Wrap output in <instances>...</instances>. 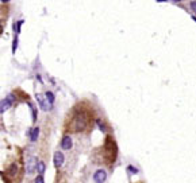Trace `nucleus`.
<instances>
[{"label": "nucleus", "mask_w": 196, "mask_h": 183, "mask_svg": "<svg viewBox=\"0 0 196 183\" xmlns=\"http://www.w3.org/2000/svg\"><path fill=\"white\" fill-rule=\"evenodd\" d=\"M87 127V116L84 113H80L75 117V128L76 131H84Z\"/></svg>", "instance_id": "f257e3e1"}, {"label": "nucleus", "mask_w": 196, "mask_h": 183, "mask_svg": "<svg viewBox=\"0 0 196 183\" xmlns=\"http://www.w3.org/2000/svg\"><path fill=\"white\" fill-rule=\"evenodd\" d=\"M45 170H46L45 163H43V162H38V164H37V171H38L39 175H43V174H45Z\"/></svg>", "instance_id": "1a4fd4ad"}, {"label": "nucleus", "mask_w": 196, "mask_h": 183, "mask_svg": "<svg viewBox=\"0 0 196 183\" xmlns=\"http://www.w3.org/2000/svg\"><path fill=\"white\" fill-rule=\"evenodd\" d=\"M158 1H160V3H162V1H165V0H158Z\"/></svg>", "instance_id": "a211bd4d"}, {"label": "nucleus", "mask_w": 196, "mask_h": 183, "mask_svg": "<svg viewBox=\"0 0 196 183\" xmlns=\"http://www.w3.org/2000/svg\"><path fill=\"white\" fill-rule=\"evenodd\" d=\"M37 158H34V156H30L27 160V163H26V172H27L28 175L30 174H33L34 172V170H37Z\"/></svg>", "instance_id": "7ed1b4c3"}, {"label": "nucleus", "mask_w": 196, "mask_h": 183, "mask_svg": "<svg viewBox=\"0 0 196 183\" xmlns=\"http://www.w3.org/2000/svg\"><path fill=\"white\" fill-rule=\"evenodd\" d=\"M38 136H39V128L37 127V128L31 129V136H30V139H31L33 143H35V141L38 140Z\"/></svg>", "instance_id": "6e6552de"}, {"label": "nucleus", "mask_w": 196, "mask_h": 183, "mask_svg": "<svg viewBox=\"0 0 196 183\" xmlns=\"http://www.w3.org/2000/svg\"><path fill=\"white\" fill-rule=\"evenodd\" d=\"M35 183H45V179H43V175H38L35 178Z\"/></svg>", "instance_id": "f8f14e48"}, {"label": "nucleus", "mask_w": 196, "mask_h": 183, "mask_svg": "<svg viewBox=\"0 0 196 183\" xmlns=\"http://www.w3.org/2000/svg\"><path fill=\"white\" fill-rule=\"evenodd\" d=\"M72 145H73V143H72V139L71 136H65L62 137V141H61V147H62V149H71Z\"/></svg>", "instance_id": "423d86ee"}, {"label": "nucleus", "mask_w": 196, "mask_h": 183, "mask_svg": "<svg viewBox=\"0 0 196 183\" xmlns=\"http://www.w3.org/2000/svg\"><path fill=\"white\" fill-rule=\"evenodd\" d=\"M106 179H107V172L104 170H98L93 174V180L96 183H103Z\"/></svg>", "instance_id": "20e7f679"}, {"label": "nucleus", "mask_w": 196, "mask_h": 183, "mask_svg": "<svg viewBox=\"0 0 196 183\" xmlns=\"http://www.w3.org/2000/svg\"><path fill=\"white\" fill-rule=\"evenodd\" d=\"M11 104H12V98H11V96H8L7 98H3L1 100V106H0V110H1V113H4L6 110L11 106Z\"/></svg>", "instance_id": "39448f33"}, {"label": "nucleus", "mask_w": 196, "mask_h": 183, "mask_svg": "<svg viewBox=\"0 0 196 183\" xmlns=\"http://www.w3.org/2000/svg\"><path fill=\"white\" fill-rule=\"evenodd\" d=\"M37 101L39 102V106L42 108L43 110H49L50 109V102L47 101V98H46V96H43V94H41V93H37Z\"/></svg>", "instance_id": "f03ea898"}, {"label": "nucleus", "mask_w": 196, "mask_h": 183, "mask_svg": "<svg viewBox=\"0 0 196 183\" xmlns=\"http://www.w3.org/2000/svg\"><path fill=\"white\" fill-rule=\"evenodd\" d=\"M45 96H46L47 101L50 102V104H53V102H54V94L51 93V92H46V94H45Z\"/></svg>", "instance_id": "9d476101"}, {"label": "nucleus", "mask_w": 196, "mask_h": 183, "mask_svg": "<svg viewBox=\"0 0 196 183\" xmlns=\"http://www.w3.org/2000/svg\"><path fill=\"white\" fill-rule=\"evenodd\" d=\"M127 170H129L130 172H133V174H137V172H138V170L135 167H133V166H129V167H127Z\"/></svg>", "instance_id": "ddd939ff"}, {"label": "nucleus", "mask_w": 196, "mask_h": 183, "mask_svg": "<svg viewBox=\"0 0 196 183\" xmlns=\"http://www.w3.org/2000/svg\"><path fill=\"white\" fill-rule=\"evenodd\" d=\"M8 1H10V0H1V3H3V4L4 3H8Z\"/></svg>", "instance_id": "2eb2a0df"}, {"label": "nucleus", "mask_w": 196, "mask_h": 183, "mask_svg": "<svg viewBox=\"0 0 196 183\" xmlns=\"http://www.w3.org/2000/svg\"><path fill=\"white\" fill-rule=\"evenodd\" d=\"M96 123H98V127L102 129V131H106V127H104V124H103V121L100 120V119H98V120H96Z\"/></svg>", "instance_id": "9b49d317"}, {"label": "nucleus", "mask_w": 196, "mask_h": 183, "mask_svg": "<svg viewBox=\"0 0 196 183\" xmlns=\"http://www.w3.org/2000/svg\"><path fill=\"white\" fill-rule=\"evenodd\" d=\"M172 1H175V3H179V1H181V0H172Z\"/></svg>", "instance_id": "dca6fc26"}, {"label": "nucleus", "mask_w": 196, "mask_h": 183, "mask_svg": "<svg viewBox=\"0 0 196 183\" xmlns=\"http://www.w3.org/2000/svg\"><path fill=\"white\" fill-rule=\"evenodd\" d=\"M192 19H193V20H195V22H196V16H192Z\"/></svg>", "instance_id": "f3484780"}, {"label": "nucleus", "mask_w": 196, "mask_h": 183, "mask_svg": "<svg viewBox=\"0 0 196 183\" xmlns=\"http://www.w3.org/2000/svg\"><path fill=\"white\" fill-rule=\"evenodd\" d=\"M54 164H55V167H61V166L64 164V155H62V152L57 151L54 154Z\"/></svg>", "instance_id": "0eeeda50"}, {"label": "nucleus", "mask_w": 196, "mask_h": 183, "mask_svg": "<svg viewBox=\"0 0 196 183\" xmlns=\"http://www.w3.org/2000/svg\"><path fill=\"white\" fill-rule=\"evenodd\" d=\"M191 8H192L193 11L196 12V0H193V1H191Z\"/></svg>", "instance_id": "4468645a"}]
</instances>
